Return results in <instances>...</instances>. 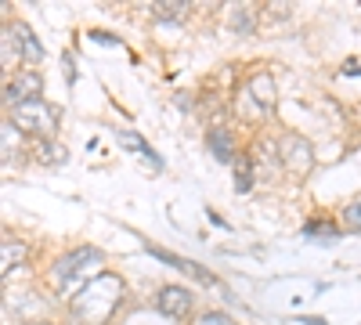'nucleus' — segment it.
Returning <instances> with one entry per match:
<instances>
[{"label": "nucleus", "mask_w": 361, "mask_h": 325, "mask_svg": "<svg viewBox=\"0 0 361 325\" xmlns=\"http://www.w3.org/2000/svg\"><path fill=\"white\" fill-rule=\"evenodd\" d=\"M192 325H235L228 314H221V311H206V314H199Z\"/></svg>", "instance_id": "aec40b11"}, {"label": "nucleus", "mask_w": 361, "mask_h": 325, "mask_svg": "<svg viewBox=\"0 0 361 325\" xmlns=\"http://www.w3.org/2000/svg\"><path fill=\"white\" fill-rule=\"evenodd\" d=\"M25 325H51V321H25Z\"/></svg>", "instance_id": "4be33fe9"}, {"label": "nucleus", "mask_w": 361, "mask_h": 325, "mask_svg": "<svg viewBox=\"0 0 361 325\" xmlns=\"http://www.w3.org/2000/svg\"><path fill=\"white\" fill-rule=\"evenodd\" d=\"M18 62H22V51H18V44L11 37V29H4V69H11Z\"/></svg>", "instance_id": "a211bd4d"}, {"label": "nucleus", "mask_w": 361, "mask_h": 325, "mask_svg": "<svg viewBox=\"0 0 361 325\" xmlns=\"http://www.w3.org/2000/svg\"><path fill=\"white\" fill-rule=\"evenodd\" d=\"M279 159L289 173H307L314 166V152H311V141H304L300 134H286L279 141Z\"/></svg>", "instance_id": "20e7f679"}, {"label": "nucleus", "mask_w": 361, "mask_h": 325, "mask_svg": "<svg viewBox=\"0 0 361 325\" xmlns=\"http://www.w3.org/2000/svg\"><path fill=\"white\" fill-rule=\"evenodd\" d=\"M343 224H347V231L361 235V202H350L343 210Z\"/></svg>", "instance_id": "6ab92c4d"}, {"label": "nucleus", "mask_w": 361, "mask_h": 325, "mask_svg": "<svg viewBox=\"0 0 361 325\" xmlns=\"http://www.w3.org/2000/svg\"><path fill=\"white\" fill-rule=\"evenodd\" d=\"M11 120H15V127H18V130L37 134V137L44 141V137H51V134L58 130V109H54V105H47L44 98H37V102L18 105V109L11 112Z\"/></svg>", "instance_id": "7ed1b4c3"}, {"label": "nucleus", "mask_w": 361, "mask_h": 325, "mask_svg": "<svg viewBox=\"0 0 361 325\" xmlns=\"http://www.w3.org/2000/svg\"><path fill=\"white\" fill-rule=\"evenodd\" d=\"M148 253H152L156 260H166L170 268H177V271H185V275H195V278H199V282H206V286H214V282H217V278L209 275V271H202V268H199L195 260H185V257H173V253H166V250H159V246H148Z\"/></svg>", "instance_id": "9d476101"}, {"label": "nucleus", "mask_w": 361, "mask_h": 325, "mask_svg": "<svg viewBox=\"0 0 361 325\" xmlns=\"http://www.w3.org/2000/svg\"><path fill=\"white\" fill-rule=\"evenodd\" d=\"M0 137H4V163H8L11 152L18 149V127H15V120H4V123H0Z\"/></svg>", "instance_id": "4468645a"}, {"label": "nucleus", "mask_w": 361, "mask_h": 325, "mask_svg": "<svg viewBox=\"0 0 361 325\" xmlns=\"http://www.w3.org/2000/svg\"><path fill=\"white\" fill-rule=\"evenodd\" d=\"M231 29H235V33H253V15L243 4L231 8Z\"/></svg>", "instance_id": "f3484780"}, {"label": "nucleus", "mask_w": 361, "mask_h": 325, "mask_svg": "<svg viewBox=\"0 0 361 325\" xmlns=\"http://www.w3.org/2000/svg\"><path fill=\"white\" fill-rule=\"evenodd\" d=\"M231 166H235V192H250V185H253V159L238 156Z\"/></svg>", "instance_id": "ddd939ff"}, {"label": "nucleus", "mask_w": 361, "mask_h": 325, "mask_svg": "<svg viewBox=\"0 0 361 325\" xmlns=\"http://www.w3.org/2000/svg\"><path fill=\"white\" fill-rule=\"evenodd\" d=\"M185 11H188V0H159V4H156L159 18H180Z\"/></svg>", "instance_id": "dca6fc26"}, {"label": "nucleus", "mask_w": 361, "mask_h": 325, "mask_svg": "<svg viewBox=\"0 0 361 325\" xmlns=\"http://www.w3.org/2000/svg\"><path fill=\"white\" fill-rule=\"evenodd\" d=\"M22 260H25V243L4 235V239H0V275L8 278L15 268H22Z\"/></svg>", "instance_id": "9b49d317"}, {"label": "nucleus", "mask_w": 361, "mask_h": 325, "mask_svg": "<svg viewBox=\"0 0 361 325\" xmlns=\"http://www.w3.org/2000/svg\"><path fill=\"white\" fill-rule=\"evenodd\" d=\"M206 145H209V152H214L221 163H235V159H238V152H235V137H231V130H228V127H221V123L209 127Z\"/></svg>", "instance_id": "6e6552de"}, {"label": "nucleus", "mask_w": 361, "mask_h": 325, "mask_svg": "<svg viewBox=\"0 0 361 325\" xmlns=\"http://www.w3.org/2000/svg\"><path fill=\"white\" fill-rule=\"evenodd\" d=\"M119 141H123V145H127V149H130V152H137V156H145V159H148V163H152L156 170L163 166V159H159V156H152V149H148V145H145V137H141V134H134V130H119Z\"/></svg>", "instance_id": "f8f14e48"}, {"label": "nucleus", "mask_w": 361, "mask_h": 325, "mask_svg": "<svg viewBox=\"0 0 361 325\" xmlns=\"http://www.w3.org/2000/svg\"><path fill=\"white\" fill-rule=\"evenodd\" d=\"M66 76H69V83L76 80V66H73V54H66Z\"/></svg>", "instance_id": "412c9836"}, {"label": "nucleus", "mask_w": 361, "mask_h": 325, "mask_svg": "<svg viewBox=\"0 0 361 325\" xmlns=\"http://www.w3.org/2000/svg\"><path fill=\"white\" fill-rule=\"evenodd\" d=\"M102 264H105V253H102V250H94V246H76L73 253H66V257L51 268V282L62 289V293H80L90 278L102 275Z\"/></svg>", "instance_id": "f03ea898"}, {"label": "nucleus", "mask_w": 361, "mask_h": 325, "mask_svg": "<svg viewBox=\"0 0 361 325\" xmlns=\"http://www.w3.org/2000/svg\"><path fill=\"white\" fill-rule=\"evenodd\" d=\"M40 91H44V80H40L37 69L15 73V80H8V87H4V102L18 109V105H25V102H37Z\"/></svg>", "instance_id": "39448f33"}, {"label": "nucleus", "mask_w": 361, "mask_h": 325, "mask_svg": "<svg viewBox=\"0 0 361 325\" xmlns=\"http://www.w3.org/2000/svg\"><path fill=\"white\" fill-rule=\"evenodd\" d=\"M8 29H11V37H15L18 51H22V62H29V66H40V62H44V44L37 40L33 29H29L25 22H11Z\"/></svg>", "instance_id": "0eeeda50"}, {"label": "nucleus", "mask_w": 361, "mask_h": 325, "mask_svg": "<svg viewBox=\"0 0 361 325\" xmlns=\"http://www.w3.org/2000/svg\"><path fill=\"white\" fill-rule=\"evenodd\" d=\"M119 300H123V278L112 271H102L69 300V314L76 325H105L116 314Z\"/></svg>", "instance_id": "f257e3e1"}, {"label": "nucleus", "mask_w": 361, "mask_h": 325, "mask_svg": "<svg viewBox=\"0 0 361 325\" xmlns=\"http://www.w3.org/2000/svg\"><path fill=\"white\" fill-rule=\"evenodd\" d=\"M246 94L257 102V109L267 116L271 109H275V80H271L267 73H257L250 83H246Z\"/></svg>", "instance_id": "1a4fd4ad"}, {"label": "nucleus", "mask_w": 361, "mask_h": 325, "mask_svg": "<svg viewBox=\"0 0 361 325\" xmlns=\"http://www.w3.org/2000/svg\"><path fill=\"white\" fill-rule=\"evenodd\" d=\"M156 307L166 314V318H185L192 311V293L185 286H163L159 297H156Z\"/></svg>", "instance_id": "423d86ee"}, {"label": "nucleus", "mask_w": 361, "mask_h": 325, "mask_svg": "<svg viewBox=\"0 0 361 325\" xmlns=\"http://www.w3.org/2000/svg\"><path fill=\"white\" fill-rule=\"evenodd\" d=\"M304 235H307V239H329V235L336 239V224L333 221H307L304 224Z\"/></svg>", "instance_id": "2eb2a0df"}]
</instances>
